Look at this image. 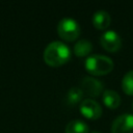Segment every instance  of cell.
<instances>
[{
    "instance_id": "6da1fadb",
    "label": "cell",
    "mask_w": 133,
    "mask_h": 133,
    "mask_svg": "<svg viewBox=\"0 0 133 133\" xmlns=\"http://www.w3.org/2000/svg\"><path fill=\"white\" fill-rule=\"evenodd\" d=\"M44 60L51 66H59L71 57L70 47L61 41H53L44 50Z\"/></svg>"
},
{
    "instance_id": "7a4b0ae2",
    "label": "cell",
    "mask_w": 133,
    "mask_h": 133,
    "mask_svg": "<svg viewBox=\"0 0 133 133\" xmlns=\"http://www.w3.org/2000/svg\"><path fill=\"white\" fill-rule=\"evenodd\" d=\"M86 70L94 75H105L113 69V60L103 54H91L85 59Z\"/></svg>"
},
{
    "instance_id": "3957f363",
    "label": "cell",
    "mask_w": 133,
    "mask_h": 133,
    "mask_svg": "<svg viewBox=\"0 0 133 133\" xmlns=\"http://www.w3.org/2000/svg\"><path fill=\"white\" fill-rule=\"evenodd\" d=\"M81 28L79 23L72 17H63L57 24V32L65 41H74L80 34Z\"/></svg>"
},
{
    "instance_id": "277c9868",
    "label": "cell",
    "mask_w": 133,
    "mask_h": 133,
    "mask_svg": "<svg viewBox=\"0 0 133 133\" xmlns=\"http://www.w3.org/2000/svg\"><path fill=\"white\" fill-rule=\"evenodd\" d=\"M100 43L104 49L110 52L117 51L122 46V38L121 35L112 29L105 30L100 35Z\"/></svg>"
},
{
    "instance_id": "5b68a950",
    "label": "cell",
    "mask_w": 133,
    "mask_h": 133,
    "mask_svg": "<svg viewBox=\"0 0 133 133\" xmlns=\"http://www.w3.org/2000/svg\"><path fill=\"white\" fill-rule=\"evenodd\" d=\"M80 88L83 91V94L91 97H97L103 91L104 84L101 80L95 77L85 76L80 81Z\"/></svg>"
},
{
    "instance_id": "8992f818",
    "label": "cell",
    "mask_w": 133,
    "mask_h": 133,
    "mask_svg": "<svg viewBox=\"0 0 133 133\" xmlns=\"http://www.w3.org/2000/svg\"><path fill=\"white\" fill-rule=\"evenodd\" d=\"M112 133H133V114L123 113L115 117L111 124Z\"/></svg>"
},
{
    "instance_id": "52a82bcc",
    "label": "cell",
    "mask_w": 133,
    "mask_h": 133,
    "mask_svg": "<svg viewBox=\"0 0 133 133\" xmlns=\"http://www.w3.org/2000/svg\"><path fill=\"white\" fill-rule=\"evenodd\" d=\"M80 112L87 118H91V119H96L99 118L102 114V107L101 105L92 100V99H84L80 102V106H79Z\"/></svg>"
},
{
    "instance_id": "ba28073f",
    "label": "cell",
    "mask_w": 133,
    "mask_h": 133,
    "mask_svg": "<svg viewBox=\"0 0 133 133\" xmlns=\"http://www.w3.org/2000/svg\"><path fill=\"white\" fill-rule=\"evenodd\" d=\"M110 20H111L110 15L105 9H98L97 11H95V14L92 15V18H91L92 24L95 25V27H97L99 29L107 28L110 24Z\"/></svg>"
},
{
    "instance_id": "9c48e42d",
    "label": "cell",
    "mask_w": 133,
    "mask_h": 133,
    "mask_svg": "<svg viewBox=\"0 0 133 133\" xmlns=\"http://www.w3.org/2000/svg\"><path fill=\"white\" fill-rule=\"evenodd\" d=\"M88 125L86 122L80 118H75L70 121L65 126V133H88Z\"/></svg>"
},
{
    "instance_id": "30bf717a",
    "label": "cell",
    "mask_w": 133,
    "mask_h": 133,
    "mask_svg": "<svg viewBox=\"0 0 133 133\" xmlns=\"http://www.w3.org/2000/svg\"><path fill=\"white\" fill-rule=\"evenodd\" d=\"M102 98H103V102L105 103V105L108 106L109 108L114 109L121 104V97L113 89H105V90H103Z\"/></svg>"
},
{
    "instance_id": "8fae6325",
    "label": "cell",
    "mask_w": 133,
    "mask_h": 133,
    "mask_svg": "<svg viewBox=\"0 0 133 133\" xmlns=\"http://www.w3.org/2000/svg\"><path fill=\"white\" fill-rule=\"evenodd\" d=\"M74 53L79 56V57H82V56H85L87 55L91 49H92V44L86 39V38H81V39H78L75 45H74Z\"/></svg>"
},
{
    "instance_id": "7c38bea8",
    "label": "cell",
    "mask_w": 133,
    "mask_h": 133,
    "mask_svg": "<svg viewBox=\"0 0 133 133\" xmlns=\"http://www.w3.org/2000/svg\"><path fill=\"white\" fill-rule=\"evenodd\" d=\"M83 91L81 90L80 87L78 86H73L71 87L68 91H66V95H65V101L69 105H75L79 102L82 101V98H83Z\"/></svg>"
},
{
    "instance_id": "4fadbf2b",
    "label": "cell",
    "mask_w": 133,
    "mask_h": 133,
    "mask_svg": "<svg viewBox=\"0 0 133 133\" xmlns=\"http://www.w3.org/2000/svg\"><path fill=\"white\" fill-rule=\"evenodd\" d=\"M123 90L128 95H133V70L127 72L122 79Z\"/></svg>"
},
{
    "instance_id": "5bb4252c",
    "label": "cell",
    "mask_w": 133,
    "mask_h": 133,
    "mask_svg": "<svg viewBox=\"0 0 133 133\" xmlns=\"http://www.w3.org/2000/svg\"><path fill=\"white\" fill-rule=\"evenodd\" d=\"M90 133H101V132H99V131H92V132H90Z\"/></svg>"
},
{
    "instance_id": "9a60e30c",
    "label": "cell",
    "mask_w": 133,
    "mask_h": 133,
    "mask_svg": "<svg viewBox=\"0 0 133 133\" xmlns=\"http://www.w3.org/2000/svg\"><path fill=\"white\" fill-rule=\"evenodd\" d=\"M132 107H133V102H132Z\"/></svg>"
}]
</instances>
